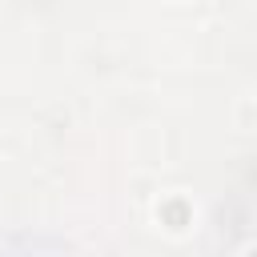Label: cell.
<instances>
[{"label": "cell", "mask_w": 257, "mask_h": 257, "mask_svg": "<svg viewBox=\"0 0 257 257\" xmlns=\"http://www.w3.org/2000/svg\"><path fill=\"white\" fill-rule=\"evenodd\" d=\"M161 217H165L173 229H181V225H185V217H189V209H185L181 201H169V205H161Z\"/></svg>", "instance_id": "1"}]
</instances>
